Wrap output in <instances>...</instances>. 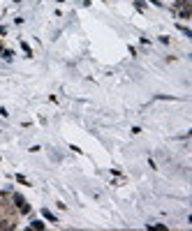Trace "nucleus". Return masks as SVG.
I'll return each instance as SVG.
<instances>
[{
    "label": "nucleus",
    "mask_w": 192,
    "mask_h": 231,
    "mask_svg": "<svg viewBox=\"0 0 192 231\" xmlns=\"http://www.w3.org/2000/svg\"><path fill=\"white\" fill-rule=\"evenodd\" d=\"M14 203H16V208H19L21 213H28V210H30V206L26 203V199L21 197V194H14Z\"/></svg>",
    "instance_id": "obj_1"
},
{
    "label": "nucleus",
    "mask_w": 192,
    "mask_h": 231,
    "mask_svg": "<svg viewBox=\"0 0 192 231\" xmlns=\"http://www.w3.org/2000/svg\"><path fill=\"white\" fill-rule=\"evenodd\" d=\"M42 215H44V217H46L49 222H56V224H58V220H56V217H53V215H51L49 210H42Z\"/></svg>",
    "instance_id": "obj_2"
},
{
    "label": "nucleus",
    "mask_w": 192,
    "mask_h": 231,
    "mask_svg": "<svg viewBox=\"0 0 192 231\" xmlns=\"http://www.w3.org/2000/svg\"><path fill=\"white\" fill-rule=\"evenodd\" d=\"M21 46H23V51H26V56H30V46H28L26 42H21Z\"/></svg>",
    "instance_id": "obj_3"
},
{
    "label": "nucleus",
    "mask_w": 192,
    "mask_h": 231,
    "mask_svg": "<svg viewBox=\"0 0 192 231\" xmlns=\"http://www.w3.org/2000/svg\"><path fill=\"white\" fill-rule=\"evenodd\" d=\"M30 227H32V229H44V224H42V222H32Z\"/></svg>",
    "instance_id": "obj_4"
}]
</instances>
